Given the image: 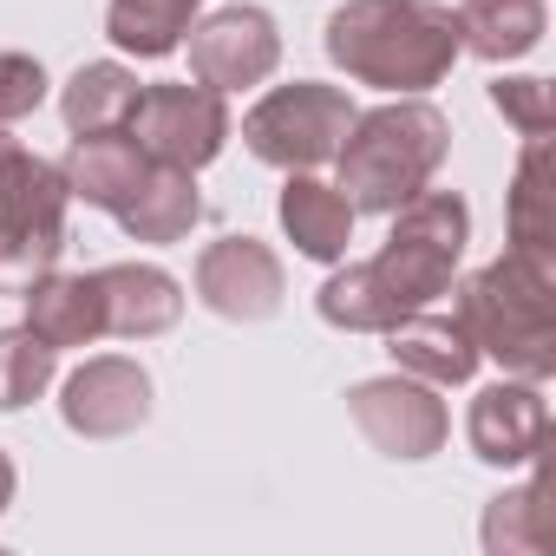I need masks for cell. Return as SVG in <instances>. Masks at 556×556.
<instances>
[{
	"label": "cell",
	"instance_id": "6da1fadb",
	"mask_svg": "<svg viewBox=\"0 0 556 556\" xmlns=\"http://www.w3.org/2000/svg\"><path fill=\"white\" fill-rule=\"evenodd\" d=\"M458 53V14L439 0H348L328 14V60L387 99L432 92Z\"/></svg>",
	"mask_w": 556,
	"mask_h": 556
},
{
	"label": "cell",
	"instance_id": "7a4b0ae2",
	"mask_svg": "<svg viewBox=\"0 0 556 556\" xmlns=\"http://www.w3.org/2000/svg\"><path fill=\"white\" fill-rule=\"evenodd\" d=\"M458 321L478 341V361H497L517 380L556 374V262L504 249L458 289Z\"/></svg>",
	"mask_w": 556,
	"mask_h": 556
},
{
	"label": "cell",
	"instance_id": "3957f363",
	"mask_svg": "<svg viewBox=\"0 0 556 556\" xmlns=\"http://www.w3.org/2000/svg\"><path fill=\"white\" fill-rule=\"evenodd\" d=\"M445 151H452V125L426 99H387L374 112H354V125H348V138L334 151L341 197L354 210L393 216L406 197H419L439 177Z\"/></svg>",
	"mask_w": 556,
	"mask_h": 556
},
{
	"label": "cell",
	"instance_id": "277c9868",
	"mask_svg": "<svg viewBox=\"0 0 556 556\" xmlns=\"http://www.w3.org/2000/svg\"><path fill=\"white\" fill-rule=\"evenodd\" d=\"M465 242H471L465 197L426 184L419 197H406L393 210V229H387V242H380V255L367 268H374V282L387 289V302L400 315H413V308H426V302H439L452 289V275L465 262Z\"/></svg>",
	"mask_w": 556,
	"mask_h": 556
},
{
	"label": "cell",
	"instance_id": "5b68a950",
	"mask_svg": "<svg viewBox=\"0 0 556 556\" xmlns=\"http://www.w3.org/2000/svg\"><path fill=\"white\" fill-rule=\"evenodd\" d=\"M66 170L0 125V275L34 282L40 268H53L66 249Z\"/></svg>",
	"mask_w": 556,
	"mask_h": 556
},
{
	"label": "cell",
	"instance_id": "8992f818",
	"mask_svg": "<svg viewBox=\"0 0 556 556\" xmlns=\"http://www.w3.org/2000/svg\"><path fill=\"white\" fill-rule=\"evenodd\" d=\"M348 125H354V99L341 86L295 79V86H268L242 112V144L275 170H321L334 164Z\"/></svg>",
	"mask_w": 556,
	"mask_h": 556
},
{
	"label": "cell",
	"instance_id": "52a82bcc",
	"mask_svg": "<svg viewBox=\"0 0 556 556\" xmlns=\"http://www.w3.org/2000/svg\"><path fill=\"white\" fill-rule=\"evenodd\" d=\"M125 131L144 144V157L151 164H177V170H203V164H216L223 157V144H229V105H223V92H210V86H144L138 92V105H131V118H125Z\"/></svg>",
	"mask_w": 556,
	"mask_h": 556
},
{
	"label": "cell",
	"instance_id": "ba28073f",
	"mask_svg": "<svg viewBox=\"0 0 556 556\" xmlns=\"http://www.w3.org/2000/svg\"><path fill=\"white\" fill-rule=\"evenodd\" d=\"M348 413L380 458L419 465V458L445 452V439H452V413H445L439 387H426L413 374H380V380L348 387Z\"/></svg>",
	"mask_w": 556,
	"mask_h": 556
},
{
	"label": "cell",
	"instance_id": "9c48e42d",
	"mask_svg": "<svg viewBox=\"0 0 556 556\" xmlns=\"http://www.w3.org/2000/svg\"><path fill=\"white\" fill-rule=\"evenodd\" d=\"M190 73L210 92H249L282 66V34L268 8H216L210 21H190Z\"/></svg>",
	"mask_w": 556,
	"mask_h": 556
},
{
	"label": "cell",
	"instance_id": "30bf717a",
	"mask_svg": "<svg viewBox=\"0 0 556 556\" xmlns=\"http://www.w3.org/2000/svg\"><path fill=\"white\" fill-rule=\"evenodd\" d=\"M289 295L282 255L255 236H223L197 255V302L223 321H268Z\"/></svg>",
	"mask_w": 556,
	"mask_h": 556
},
{
	"label": "cell",
	"instance_id": "8fae6325",
	"mask_svg": "<svg viewBox=\"0 0 556 556\" xmlns=\"http://www.w3.org/2000/svg\"><path fill=\"white\" fill-rule=\"evenodd\" d=\"M60 419L79 439H125L151 419V374L125 354H99L60 387Z\"/></svg>",
	"mask_w": 556,
	"mask_h": 556
},
{
	"label": "cell",
	"instance_id": "7c38bea8",
	"mask_svg": "<svg viewBox=\"0 0 556 556\" xmlns=\"http://www.w3.org/2000/svg\"><path fill=\"white\" fill-rule=\"evenodd\" d=\"M465 439L484 465L510 471V465H530L549 439V400H543V380H497L471 400V419H465Z\"/></svg>",
	"mask_w": 556,
	"mask_h": 556
},
{
	"label": "cell",
	"instance_id": "4fadbf2b",
	"mask_svg": "<svg viewBox=\"0 0 556 556\" xmlns=\"http://www.w3.org/2000/svg\"><path fill=\"white\" fill-rule=\"evenodd\" d=\"M92 282H99L105 334H118V341L170 334L184 315V282L157 262H112V268H92Z\"/></svg>",
	"mask_w": 556,
	"mask_h": 556
},
{
	"label": "cell",
	"instance_id": "5bb4252c",
	"mask_svg": "<svg viewBox=\"0 0 556 556\" xmlns=\"http://www.w3.org/2000/svg\"><path fill=\"white\" fill-rule=\"evenodd\" d=\"M387 354L400 374H413L426 387H465L478 374V341L465 334L458 315H426V308L400 315L387 328Z\"/></svg>",
	"mask_w": 556,
	"mask_h": 556
},
{
	"label": "cell",
	"instance_id": "9a60e30c",
	"mask_svg": "<svg viewBox=\"0 0 556 556\" xmlns=\"http://www.w3.org/2000/svg\"><path fill=\"white\" fill-rule=\"evenodd\" d=\"M60 170H66V190L79 203L118 216L138 197V184L151 177V157H144V144L131 131H86V138H73V151H66Z\"/></svg>",
	"mask_w": 556,
	"mask_h": 556
},
{
	"label": "cell",
	"instance_id": "2e32d148",
	"mask_svg": "<svg viewBox=\"0 0 556 556\" xmlns=\"http://www.w3.org/2000/svg\"><path fill=\"white\" fill-rule=\"evenodd\" d=\"M275 216H282L289 242L308 255V262H348V242H354V203L341 197V184H321L315 170H289L282 184V203H275Z\"/></svg>",
	"mask_w": 556,
	"mask_h": 556
},
{
	"label": "cell",
	"instance_id": "e0dca14e",
	"mask_svg": "<svg viewBox=\"0 0 556 556\" xmlns=\"http://www.w3.org/2000/svg\"><path fill=\"white\" fill-rule=\"evenodd\" d=\"M27 328L60 354V348H92L105 334V308H99V282L92 275H60L40 268L27 282Z\"/></svg>",
	"mask_w": 556,
	"mask_h": 556
},
{
	"label": "cell",
	"instance_id": "ac0fdd59",
	"mask_svg": "<svg viewBox=\"0 0 556 556\" xmlns=\"http://www.w3.org/2000/svg\"><path fill=\"white\" fill-rule=\"evenodd\" d=\"M549 34V8L543 0H458V47L504 66L536 53Z\"/></svg>",
	"mask_w": 556,
	"mask_h": 556
},
{
	"label": "cell",
	"instance_id": "d6986e66",
	"mask_svg": "<svg viewBox=\"0 0 556 556\" xmlns=\"http://www.w3.org/2000/svg\"><path fill=\"white\" fill-rule=\"evenodd\" d=\"M125 236L131 242H184L197 223H203V190H197V170H177V164H151V177L138 184V197L118 210Z\"/></svg>",
	"mask_w": 556,
	"mask_h": 556
},
{
	"label": "cell",
	"instance_id": "ffe728a7",
	"mask_svg": "<svg viewBox=\"0 0 556 556\" xmlns=\"http://www.w3.org/2000/svg\"><path fill=\"white\" fill-rule=\"evenodd\" d=\"M138 92H144V86H138L131 66H118V60H92V66H79V73L66 79V92H60V118H66L73 138H86V131H125Z\"/></svg>",
	"mask_w": 556,
	"mask_h": 556
},
{
	"label": "cell",
	"instance_id": "44dd1931",
	"mask_svg": "<svg viewBox=\"0 0 556 556\" xmlns=\"http://www.w3.org/2000/svg\"><path fill=\"white\" fill-rule=\"evenodd\" d=\"M510 249L530 262H556V203H549V138H523L510 177Z\"/></svg>",
	"mask_w": 556,
	"mask_h": 556
},
{
	"label": "cell",
	"instance_id": "7402d4cb",
	"mask_svg": "<svg viewBox=\"0 0 556 556\" xmlns=\"http://www.w3.org/2000/svg\"><path fill=\"white\" fill-rule=\"evenodd\" d=\"M203 8H210V0H112V8H105V34L131 60H170Z\"/></svg>",
	"mask_w": 556,
	"mask_h": 556
},
{
	"label": "cell",
	"instance_id": "603a6c76",
	"mask_svg": "<svg viewBox=\"0 0 556 556\" xmlns=\"http://www.w3.org/2000/svg\"><path fill=\"white\" fill-rule=\"evenodd\" d=\"M315 308H321V321L341 328V334H387V328L400 321V308L387 302V289L374 282V268H367V262H348V268L334 262V275L321 282Z\"/></svg>",
	"mask_w": 556,
	"mask_h": 556
},
{
	"label": "cell",
	"instance_id": "cb8c5ba5",
	"mask_svg": "<svg viewBox=\"0 0 556 556\" xmlns=\"http://www.w3.org/2000/svg\"><path fill=\"white\" fill-rule=\"evenodd\" d=\"M484 549L491 556H543L549 549V517H543V484H523V491H504L491 497L484 510Z\"/></svg>",
	"mask_w": 556,
	"mask_h": 556
},
{
	"label": "cell",
	"instance_id": "d4e9b609",
	"mask_svg": "<svg viewBox=\"0 0 556 556\" xmlns=\"http://www.w3.org/2000/svg\"><path fill=\"white\" fill-rule=\"evenodd\" d=\"M53 348L34 328H0V413H21L53 387Z\"/></svg>",
	"mask_w": 556,
	"mask_h": 556
},
{
	"label": "cell",
	"instance_id": "484cf974",
	"mask_svg": "<svg viewBox=\"0 0 556 556\" xmlns=\"http://www.w3.org/2000/svg\"><path fill=\"white\" fill-rule=\"evenodd\" d=\"M491 105H497L523 138H549V125H556L549 79H491Z\"/></svg>",
	"mask_w": 556,
	"mask_h": 556
},
{
	"label": "cell",
	"instance_id": "4316f807",
	"mask_svg": "<svg viewBox=\"0 0 556 556\" xmlns=\"http://www.w3.org/2000/svg\"><path fill=\"white\" fill-rule=\"evenodd\" d=\"M47 105V66L34 53H0V125H21Z\"/></svg>",
	"mask_w": 556,
	"mask_h": 556
},
{
	"label": "cell",
	"instance_id": "83f0119b",
	"mask_svg": "<svg viewBox=\"0 0 556 556\" xmlns=\"http://www.w3.org/2000/svg\"><path fill=\"white\" fill-rule=\"evenodd\" d=\"M14 491H21V471H14V458H8V452H0V510L14 504Z\"/></svg>",
	"mask_w": 556,
	"mask_h": 556
}]
</instances>
